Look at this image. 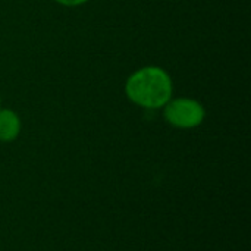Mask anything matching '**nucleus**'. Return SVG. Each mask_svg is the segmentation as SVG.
I'll return each instance as SVG.
<instances>
[{
	"instance_id": "f257e3e1",
	"label": "nucleus",
	"mask_w": 251,
	"mask_h": 251,
	"mask_svg": "<svg viewBox=\"0 0 251 251\" xmlns=\"http://www.w3.org/2000/svg\"><path fill=\"white\" fill-rule=\"evenodd\" d=\"M125 94L131 103L141 109L159 110L172 99L174 82L168 71L156 65H147L128 76Z\"/></svg>"
},
{
	"instance_id": "f03ea898",
	"label": "nucleus",
	"mask_w": 251,
	"mask_h": 251,
	"mask_svg": "<svg viewBox=\"0 0 251 251\" xmlns=\"http://www.w3.org/2000/svg\"><path fill=\"white\" fill-rule=\"evenodd\" d=\"M162 110L165 121L178 129H194L206 119L204 106L191 97H172Z\"/></svg>"
},
{
	"instance_id": "7ed1b4c3",
	"label": "nucleus",
	"mask_w": 251,
	"mask_h": 251,
	"mask_svg": "<svg viewBox=\"0 0 251 251\" xmlns=\"http://www.w3.org/2000/svg\"><path fill=\"white\" fill-rule=\"evenodd\" d=\"M22 129V122L19 115L7 107H0V141L12 143L15 141Z\"/></svg>"
},
{
	"instance_id": "20e7f679",
	"label": "nucleus",
	"mask_w": 251,
	"mask_h": 251,
	"mask_svg": "<svg viewBox=\"0 0 251 251\" xmlns=\"http://www.w3.org/2000/svg\"><path fill=\"white\" fill-rule=\"evenodd\" d=\"M54 1L60 6H65V7H78V6L88 3L90 0H54Z\"/></svg>"
},
{
	"instance_id": "39448f33",
	"label": "nucleus",
	"mask_w": 251,
	"mask_h": 251,
	"mask_svg": "<svg viewBox=\"0 0 251 251\" xmlns=\"http://www.w3.org/2000/svg\"><path fill=\"white\" fill-rule=\"evenodd\" d=\"M0 107H1V99H0Z\"/></svg>"
}]
</instances>
